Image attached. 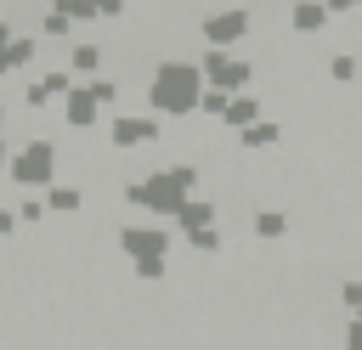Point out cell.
Returning a JSON list of instances; mask_svg holds the SVG:
<instances>
[{"label":"cell","mask_w":362,"mask_h":350,"mask_svg":"<svg viewBox=\"0 0 362 350\" xmlns=\"http://www.w3.org/2000/svg\"><path fill=\"white\" fill-rule=\"evenodd\" d=\"M204 96H209L204 68L187 62V56H164V62L153 68V79H147V107H153L158 119H187V113L204 107Z\"/></svg>","instance_id":"obj_1"},{"label":"cell","mask_w":362,"mask_h":350,"mask_svg":"<svg viewBox=\"0 0 362 350\" xmlns=\"http://www.w3.org/2000/svg\"><path fill=\"white\" fill-rule=\"evenodd\" d=\"M192 198H198V169L192 164H164V169H153V175H141V181L124 186V203L147 209L158 220H175Z\"/></svg>","instance_id":"obj_2"},{"label":"cell","mask_w":362,"mask_h":350,"mask_svg":"<svg viewBox=\"0 0 362 350\" xmlns=\"http://www.w3.org/2000/svg\"><path fill=\"white\" fill-rule=\"evenodd\" d=\"M6 175H11V181H17L23 192H34V198H45V192L57 186V141H45V135H34V141H23Z\"/></svg>","instance_id":"obj_3"},{"label":"cell","mask_w":362,"mask_h":350,"mask_svg":"<svg viewBox=\"0 0 362 350\" xmlns=\"http://www.w3.org/2000/svg\"><path fill=\"white\" fill-rule=\"evenodd\" d=\"M119 248L130 254V265H147V260H170V248H175V226H119Z\"/></svg>","instance_id":"obj_4"},{"label":"cell","mask_w":362,"mask_h":350,"mask_svg":"<svg viewBox=\"0 0 362 350\" xmlns=\"http://www.w3.org/2000/svg\"><path fill=\"white\" fill-rule=\"evenodd\" d=\"M198 68H204V85H209V90L249 96V79H255V68H249L243 56H232V51H204V56H198Z\"/></svg>","instance_id":"obj_5"},{"label":"cell","mask_w":362,"mask_h":350,"mask_svg":"<svg viewBox=\"0 0 362 350\" xmlns=\"http://www.w3.org/2000/svg\"><path fill=\"white\" fill-rule=\"evenodd\" d=\"M198 34H204V51H232V45L249 34V6H221V11H209Z\"/></svg>","instance_id":"obj_6"},{"label":"cell","mask_w":362,"mask_h":350,"mask_svg":"<svg viewBox=\"0 0 362 350\" xmlns=\"http://www.w3.org/2000/svg\"><path fill=\"white\" fill-rule=\"evenodd\" d=\"M158 135H164V119H158V113H119V119H107V141H113L119 152L153 147Z\"/></svg>","instance_id":"obj_7"},{"label":"cell","mask_w":362,"mask_h":350,"mask_svg":"<svg viewBox=\"0 0 362 350\" xmlns=\"http://www.w3.org/2000/svg\"><path fill=\"white\" fill-rule=\"evenodd\" d=\"M79 79L68 73V68H51V73H34L28 85H23V107H51V102H68V90H74Z\"/></svg>","instance_id":"obj_8"},{"label":"cell","mask_w":362,"mask_h":350,"mask_svg":"<svg viewBox=\"0 0 362 350\" xmlns=\"http://www.w3.org/2000/svg\"><path fill=\"white\" fill-rule=\"evenodd\" d=\"M102 113H107V107L96 102L90 85H74L68 102H62V124H68V130H90V124H102Z\"/></svg>","instance_id":"obj_9"},{"label":"cell","mask_w":362,"mask_h":350,"mask_svg":"<svg viewBox=\"0 0 362 350\" xmlns=\"http://www.w3.org/2000/svg\"><path fill=\"white\" fill-rule=\"evenodd\" d=\"M334 23V6H322V0H294L288 6V28L294 34H322Z\"/></svg>","instance_id":"obj_10"},{"label":"cell","mask_w":362,"mask_h":350,"mask_svg":"<svg viewBox=\"0 0 362 350\" xmlns=\"http://www.w3.org/2000/svg\"><path fill=\"white\" fill-rule=\"evenodd\" d=\"M68 73H74L79 85L102 79V45H96V40H74V45H68Z\"/></svg>","instance_id":"obj_11"},{"label":"cell","mask_w":362,"mask_h":350,"mask_svg":"<svg viewBox=\"0 0 362 350\" xmlns=\"http://www.w3.org/2000/svg\"><path fill=\"white\" fill-rule=\"evenodd\" d=\"M170 226H175L181 237H198V231H209V226H215V203H209V198H192Z\"/></svg>","instance_id":"obj_12"},{"label":"cell","mask_w":362,"mask_h":350,"mask_svg":"<svg viewBox=\"0 0 362 350\" xmlns=\"http://www.w3.org/2000/svg\"><path fill=\"white\" fill-rule=\"evenodd\" d=\"M238 141H243V152H272V147L283 141V124H277V119H260V124H255V130H243Z\"/></svg>","instance_id":"obj_13"},{"label":"cell","mask_w":362,"mask_h":350,"mask_svg":"<svg viewBox=\"0 0 362 350\" xmlns=\"http://www.w3.org/2000/svg\"><path fill=\"white\" fill-rule=\"evenodd\" d=\"M249 231H255L260 243H277V237L288 231V215H283V209H255V220H249Z\"/></svg>","instance_id":"obj_14"},{"label":"cell","mask_w":362,"mask_h":350,"mask_svg":"<svg viewBox=\"0 0 362 350\" xmlns=\"http://www.w3.org/2000/svg\"><path fill=\"white\" fill-rule=\"evenodd\" d=\"M34 56H40V40H34V34H17V40H11V51H6V68H11V73H28V68H34Z\"/></svg>","instance_id":"obj_15"},{"label":"cell","mask_w":362,"mask_h":350,"mask_svg":"<svg viewBox=\"0 0 362 350\" xmlns=\"http://www.w3.org/2000/svg\"><path fill=\"white\" fill-rule=\"evenodd\" d=\"M40 34H45V40H68V34H74V17H68L62 6H45V11H40Z\"/></svg>","instance_id":"obj_16"},{"label":"cell","mask_w":362,"mask_h":350,"mask_svg":"<svg viewBox=\"0 0 362 350\" xmlns=\"http://www.w3.org/2000/svg\"><path fill=\"white\" fill-rule=\"evenodd\" d=\"M45 209L51 215H74V209H85V192L79 186H51L45 192Z\"/></svg>","instance_id":"obj_17"},{"label":"cell","mask_w":362,"mask_h":350,"mask_svg":"<svg viewBox=\"0 0 362 350\" xmlns=\"http://www.w3.org/2000/svg\"><path fill=\"white\" fill-rule=\"evenodd\" d=\"M356 73H362V62H356L351 51H339V56H328V79H334V85H351Z\"/></svg>","instance_id":"obj_18"},{"label":"cell","mask_w":362,"mask_h":350,"mask_svg":"<svg viewBox=\"0 0 362 350\" xmlns=\"http://www.w3.org/2000/svg\"><path fill=\"white\" fill-rule=\"evenodd\" d=\"M181 243H187L192 254H221V243H226V237H221V226H209V231H198V237H181Z\"/></svg>","instance_id":"obj_19"},{"label":"cell","mask_w":362,"mask_h":350,"mask_svg":"<svg viewBox=\"0 0 362 350\" xmlns=\"http://www.w3.org/2000/svg\"><path fill=\"white\" fill-rule=\"evenodd\" d=\"M62 11H68L74 23H96V17H102V0H68Z\"/></svg>","instance_id":"obj_20"},{"label":"cell","mask_w":362,"mask_h":350,"mask_svg":"<svg viewBox=\"0 0 362 350\" xmlns=\"http://www.w3.org/2000/svg\"><path fill=\"white\" fill-rule=\"evenodd\" d=\"M45 215H51V209H45V198H23V203H17V220H23V226H40Z\"/></svg>","instance_id":"obj_21"},{"label":"cell","mask_w":362,"mask_h":350,"mask_svg":"<svg viewBox=\"0 0 362 350\" xmlns=\"http://www.w3.org/2000/svg\"><path fill=\"white\" fill-rule=\"evenodd\" d=\"M226 107H232V96H226V90H209L198 113H204V119H226Z\"/></svg>","instance_id":"obj_22"},{"label":"cell","mask_w":362,"mask_h":350,"mask_svg":"<svg viewBox=\"0 0 362 350\" xmlns=\"http://www.w3.org/2000/svg\"><path fill=\"white\" fill-rule=\"evenodd\" d=\"M339 305H345L351 316L362 310V282H356V277H345V282H339Z\"/></svg>","instance_id":"obj_23"},{"label":"cell","mask_w":362,"mask_h":350,"mask_svg":"<svg viewBox=\"0 0 362 350\" xmlns=\"http://www.w3.org/2000/svg\"><path fill=\"white\" fill-rule=\"evenodd\" d=\"M90 90H96V102H102V107H113V102H119V79H107V73H102V79H90Z\"/></svg>","instance_id":"obj_24"},{"label":"cell","mask_w":362,"mask_h":350,"mask_svg":"<svg viewBox=\"0 0 362 350\" xmlns=\"http://www.w3.org/2000/svg\"><path fill=\"white\" fill-rule=\"evenodd\" d=\"M345 350H362V322H356V316L345 322Z\"/></svg>","instance_id":"obj_25"},{"label":"cell","mask_w":362,"mask_h":350,"mask_svg":"<svg viewBox=\"0 0 362 350\" xmlns=\"http://www.w3.org/2000/svg\"><path fill=\"white\" fill-rule=\"evenodd\" d=\"M17 226H23V220H17V209H0V237H11Z\"/></svg>","instance_id":"obj_26"},{"label":"cell","mask_w":362,"mask_h":350,"mask_svg":"<svg viewBox=\"0 0 362 350\" xmlns=\"http://www.w3.org/2000/svg\"><path fill=\"white\" fill-rule=\"evenodd\" d=\"M11 158H17V147H11L6 135H0V169H11Z\"/></svg>","instance_id":"obj_27"},{"label":"cell","mask_w":362,"mask_h":350,"mask_svg":"<svg viewBox=\"0 0 362 350\" xmlns=\"http://www.w3.org/2000/svg\"><path fill=\"white\" fill-rule=\"evenodd\" d=\"M0 135H6V102H0Z\"/></svg>","instance_id":"obj_28"},{"label":"cell","mask_w":362,"mask_h":350,"mask_svg":"<svg viewBox=\"0 0 362 350\" xmlns=\"http://www.w3.org/2000/svg\"><path fill=\"white\" fill-rule=\"evenodd\" d=\"M356 322H362V310H356Z\"/></svg>","instance_id":"obj_29"}]
</instances>
